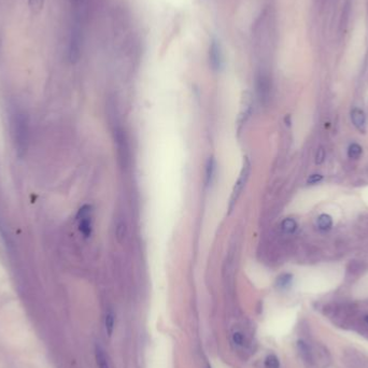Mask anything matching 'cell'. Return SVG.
Instances as JSON below:
<instances>
[{
    "label": "cell",
    "instance_id": "ac0fdd59",
    "mask_svg": "<svg viewBox=\"0 0 368 368\" xmlns=\"http://www.w3.org/2000/svg\"><path fill=\"white\" fill-rule=\"evenodd\" d=\"M365 321H366V322L368 323V317H366V318H365Z\"/></svg>",
    "mask_w": 368,
    "mask_h": 368
},
{
    "label": "cell",
    "instance_id": "5b68a950",
    "mask_svg": "<svg viewBox=\"0 0 368 368\" xmlns=\"http://www.w3.org/2000/svg\"><path fill=\"white\" fill-rule=\"evenodd\" d=\"M351 119H352L354 126L357 127L358 130L362 132L365 131V114L361 109L355 108L352 110Z\"/></svg>",
    "mask_w": 368,
    "mask_h": 368
},
{
    "label": "cell",
    "instance_id": "6da1fadb",
    "mask_svg": "<svg viewBox=\"0 0 368 368\" xmlns=\"http://www.w3.org/2000/svg\"><path fill=\"white\" fill-rule=\"evenodd\" d=\"M77 220L79 223V230L82 232L84 237H90L92 235V230H93V224H92V207L89 205L83 206L79 210Z\"/></svg>",
    "mask_w": 368,
    "mask_h": 368
},
{
    "label": "cell",
    "instance_id": "5bb4252c",
    "mask_svg": "<svg viewBox=\"0 0 368 368\" xmlns=\"http://www.w3.org/2000/svg\"><path fill=\"white\" fill-rule=\"evenodd\" d=\"M265 367L266 368H279L280 367V362L276 355L272 354L268 355L265 360Z\"/></svg>",
    "mask_w": 368,
    "mask_h": 368
},
{
    "label": "cell",
    "instance_id": "30bf717a",
    "mask_svg": "<svg viewBox=\"0 0 368 368\" xmlns=\"http://www.w3.org/2000/svg\"><path fill=\"white\" fill-rule=\"evenodd\" d=\"M105 323H106V330L109 336H111L113 333V328H114V315L112 310H108L106 314V319H105Z\"/></svg>",
    "mask_w": 368,
    "mask_h": 368
},
{
    "label": "cell",
    "instance_id": "ba28073f",
    "mask_svg": "<svg viewBox=\"0 0 368 368\" xmlns=\"http://www.w3.org/2000/svg\"><path fill=\"white\" fill-rule=\"evenodd\" d=\"M214 174H216V161L213 157H209L207 162V167H206V184L210 185L212 183V180L214 178Z\"/></svg>",
    "mask_w": 368,
    "mask_h": 368
},
{
    "label": "cell",
    "instance_id": "3957f363",
    "mask_svg": "<svg viewBox=\"0 0 368 368\" xmlns=\"http://www.w3.org/2000/svg\"><path fill=\"white\" fill-rule=\"evenodd\" d=\"M209 64L214 71H220L223 66V54L220 42L212 39L209 46Z\"/></svg>",
    "mask_w": 368,
    "mask_h": 368
},
{
    "label": "cell",
    "instance_id": "2e32d148",
    "mask_svg": "<svg viewBox=\"0 0 368 368\" xmlns=\"http://www.w3.org/2000/svg\"><path fill=\"white\" fill-rule=\"evenodd\" d=\"M322 180V176L321 175H312L308 179L309 184H316L318 182H320Z\"/></svg>",
    "mask_w": 368,
    "mask_h": 368
},
{
    "label": "cell",
    "instance_id": "8fae6325",
    "mask_svg": "<svg viewBox=\"0 0 368 368\" xmlns=\"http://www.w3.org/2000/svg\"><path fill=\"white\" fill-rule=\"evenodd\" d=\"M297 224L295 221L293 219H285L283 222H282V230H283L286 234H292L296 230Z\"/></svg>",
    "mask_w": 368,
    "mask_h": 368
},
{
    "label": "cell",
    "instance_id": "52a82bcc",
    "mask_svg": "<svg viewBox=\"0 0 368 368\" xmlns=\"http://www.w3.org/2000/svg\"><path fill=\"white\" fill-rule=\"evenodd\" d=\"M350 8H351V4H350V1L348 0L345 4V8H343L342 10V14L340 18V24H339L340 35H342L346 32V28L348 26V22H349V17H350Z\"/></svg>",
    "mask_w": 368,
    "mask_h": 368
},
{
    "label": "cell",
    "instance_id": "7a4b0ae2",
    "mask_svg": "<svg viewBox=\"0 0 368 368\" xmlns=\"http://www.w3.org/2000/svg\"><path fill=\"white\" fill-rule=\"evenodd\" d=\"M249 175H250V162H249L248 158H245L242 170L240 173V176H239L238 180H237L235 186H234V189H232V194H231V197H230V210L232 209V206L236 204V201L238 200L239 196H240L242 189L245 185V183H247V181H248Z\"/></svg>",
    "mask_w": 368,
    "mask_h": 368
},
{
    "label": "cell",
    "instance_id": "8992f818",
    "mask_svg": "<svg viewBox=\"0 0 368 368\" xmlns=\"http://www.w3.org/2000/svg\"><path fill=\"white\" fill-rule=\"evenodd\" d=\"M95 358L98 368H110L105 351L99 345H96L95 347Z\"/></svg>",
    "mask_w": 368,
    "mask_h": 368
},
{
    "label": "cell",
    "instance_id": "4fadbf2b",
    "mask_svg": "<svg viewBox=\"0 0 368 368\" xmlns=\"http://www.w3.org/2000/svg\"><path fill=\"white\" fill-rule=\"evenodd\" d=\"M362 154V148L359 145V144H351L350 146H349V150H348V155L350 158H354L357 159L361 156Z\"/></svg>",
    "mask_w": 368,
    "mask_h": 368
},
{
    "label": "cell",
    "instance_id": "9c48e42d",
    "mask_svg": "<svg viewBox=\"0 0 368 368\" xmlns=\"http://www.w3.org/2000/svg\"><path fill=\"white\" fill-rule=\"evenodd\" d=\"M332 224H333L332 218H330L328 214H322V216H320V218L318 219V225L322 230H329L332 228Z\"/></svg>",
    "mask_w": 368,
    "mask_h": 368
},
{
    "label": "cell",
    "instance_id": "277c9868",
    "mask_svg": "<svg viewBox=\"0 0 368 368\" xmlns=\"http://www.w3.org/2000/svg\"><path fill=\"white\" fill-rule=\"evenodd\" d=\"M81 53V33L78 28L72 30L69 44V58L71 61H77Z\"/></svg>",
    "mask_w": 368,
    "mask_h": 368
},
{
    "label": "cell",
    "instance_id": "7c38bea8",
    "mask_svg": "<svg viewBox=\"0 0 368 368\" xmlns=\"http://www.w3.org/2000/svg\"><path fill=\"white\" fill-rule=\"evenodd\" d=\"M45 0H28V5L29 9L32 11V13L37 14L44 8Z\"/></svg>",
    "mask_w": 368,
    "mask_h": 368
},
{
    "label": "cell",
    "instance_id": "e0dca14e",
    "mask_svg": "<svg viewBox=\"0 0 368 368\" xmlns=\"http://www.w3.org/2000/svg\"><path fill=\"white\" fill-rule=\"evenodd\" d=\"M70 1H71V2H78L79 0H70Z\"/></svg>",
    "mask_w": 368,
    "mask_h": 368
},
{
    "label": "cell",
    "instance_id": "9a60e30c",
    "mask_svg": "<svg viewBox=\"0 0 368 368\" xmlns=\"http://www.w3.org/2000/svg\"><path fill=\"white\" fill-rule=\"evenodd\" d=\"M232 340L238 346H242L243 345V336L240 333H235L232 335Z\"/></svg>",
    "mask_w": 368,
    "mask_h": 368
}]
</instances>
